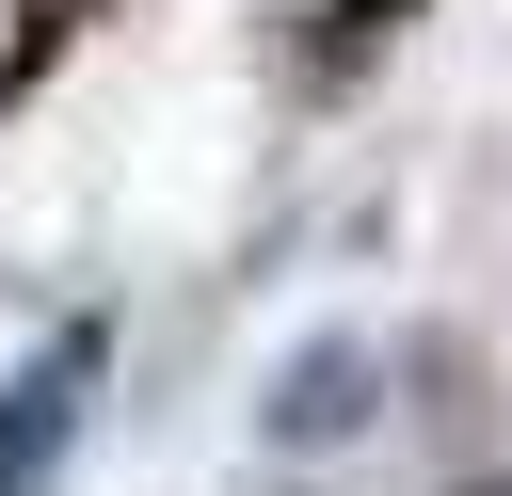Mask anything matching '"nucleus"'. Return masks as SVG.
I'll list each match as a JSON object with an SVG mask.
<instances>
[{
  "mask_svg": "<svg viewBox=\"0 0 512 496\" xmlns=\"http://www.w3.org/2000/svg\"><path fill=\"white\" fill-rule=\"evenodd\" d=\"M400 16H416V0H336V32H320V80H336V64H368Z\"/></svg>",
  "mask_w": 512,
  "mask_h": 496,
  "instance_id": "f03ea898",
  "label": "nucleus"
},
{
  "mask_svg": "<svg viewBox=\"0 0 512 496\" xmlns=\"http://www.w3.org/2000/svg\"><path fill=\"white\" fill-rule=\"evenodd\" d=\"M96 384H112V336H96V320H64V336H32V352L0 368V496H32V480L80 448Z\"/></svg>",
  "mask_w": 512,
  "mask_h": 496,
  "instance_id": "f257e3e1",
  "label": "nucleus"
}]
</instances>
